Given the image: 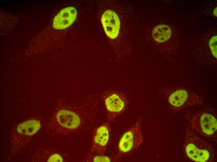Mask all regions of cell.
<instances>
[{"instance_id":"1","label":"cell","mask_w":217,"mask_h":162,"mask_svg":"<svg viewBox=\"0 0 217 162\" xmlns=\"http://www.w3.org/2000/svg\"><path fill=\"white\" fill-rule=\"evenodd\" d=\"M77 103L71 109L62 108L58 110L54 117V126L66 133L82 128L94 112L91 103Z\"/></svg>"},{"instance_id":"2","label":"cell","mask_w":217,"mask_h":162,"mask_svg":"<svg viewBox=\"0 0 217 162\" xmlns=\"http://www.w3.org/2000/svg\"><path fill=\"white\" fill-rule=\"evenodd\" d=\"M183 147L186 156L194 161L211 162L215 160V149L189 126L185 131Z\"/></svg>"},{"instance_id":"3","label":"cell","mask_w":217,"mask_h":162,"mask_svg":"<svg viewBox=\"0 0 217 162\" xmlns=\"http://www.w3.org/2000/svg\"><path fill=\"white\" fill-rule=\"evenodd\" d=\"M184 117L189 127L195 132L207 138H216L217 120L212 112L188 109Z\"/></svg>"},{"instance_id":"4","label":"cell","mask_w":217,"mask_h":162,"mask_svg":"<svg viewBox=\"0 0 217 162\" xmlns=\"http://www.w3.org/2000/svg\"><path fill=\"white\" fill-rule=\"evenodd\" d=\"M161 90L166 96L170 108L176 112L194 106L204 105L202 96L186 88H162Z\"/></svg>"},{"instance_id":"5","label":"cell","mask_w":217,"mask_h":162,"mask_svg":"<svg viewBox=\"0 0 217 162\" xmlns=\"http://www.w3.org/2000/svg\"><path fill=\"white\" fill-rule=\"evenodd\" d=\"M103 97L109 120L113 119L121 114L126 109L128 103L126 96L117 90L109 89L104 93Z\"/></svg>"},{"instance_id":"6","label":"cell","mask_w":217,"mask_h":162,"mask_svg":"<svg viewBox=\"0 0 217 162\" xmlns=\"http://www.w3.org/2000/svg\"><path fill=\"white\" fill-rule=\"evenodd\" d=\"M140 119L126 132L120 139L118 145L119 152L124 154L138 147L142 143L143 137L140 129Z\"/></svg>"},{"instance_id":"7","label":"cell","mask_w":217,"mask_h":162,"mask_svg":"<svg viewBox=\"0 0 217 162\" xmlns=\"http://www.w3.org/2000/svg\"><path fill=\"white\" fill-rule=\"evenodd\" d=\"M101 22L107 36L111 39L116 38L120 27V20L116 13L112 10L105 11L102 16Z\"/></svg>"},{"instance_id":"8","label":"cell","mask_w":217,"mask_h":162,"mask_svg":"<svg viewBox=\"0 0 217 162\" xmlns=\"http://www.w3.org/2000/svg\"><path fill=\"white\" fill-rule=\"evenodd\" d=\"M77 15V10L74 7H65L61 10L54 17L53 26L57 30L65 29L74 22Z\"/></svg>"},{"instance_id":"9","label":"cell","mask_w":217,"mask_h":162,"mask_svg":"<svg viewBox=\"0 0 217 162\" xmlns=\"http://www.w3.org/2000/svg\"><path fill=\"white\" fill-rule=\"evenodd\" d=\"M40 127V122L36 120H28L20 124L17 127L15 130L16 131V136H19V140L15 143H17L19 141L18 143L19 145L20 141H21V144L22 145L23 143L24 144L25 143V141H27L36 133Z\"/></svg>"},{"instance_id":"10","label":"cell","mask_w":217,"mask_h":162,"mask_svg":"<svg viewBox=\"0 0 217 162\" xmlns=\"http://www.w3.org/2000/svg\"><path fill=\"white\" fill-rule=\"evenodd\" d=\"M109 138V127L107 124H105L98 127L94 139L93 150L99 155H103L106 149Z\"/></svg>"},{"instance_id":"11","label":"cell","mask_w":217,"mask_h":162,"mask_svg":"<svg viewBox=\"0 0 217 162\" xmlns=\"http://www.w3.org/2000/svg\"><path fill=\"white\" fill-rule=\"evenodd\" d=\"M170 28L165 24H160L155 26L152 30V35L157 42L162 43L169 40L171 35Z\"/></svg>"},{"instance_id":"12","label":"cell","mask_w":217,"mask_h":162,"mask_svg":"<svg viewBox=\"0 0 217 162\" xmlns=\"http://www.w3.org/2000/svg\"><path fill=\"white\" fill-rule=\"evenodd\" d=\"M217 36H212L210 39L209 45L212 55L215 59L217 58Z\"/></svg>"},{"instance_id":"13","label":"cell","mask_w":217,"mask_h":162,"mask_svg":"<svg viewBox=\"0 0 217 162\" xmlns=\"http://www.w3.org/2000/svg\"><path fill=\"white\" fill-rule=\"evenodd\" d=\"M61 156L58 154H55L49 158L47 162H63Z\"/></svg>"},{"instance_id":"14","label":"cell","mask_w":217,"mask_h":162,"mask_svg":"<svg viewBox=\"0 0 217 162\" xmlns=\"http://www.w3.org/2000/svg\"><path fill=\"white\" fill-rule=\"evenodd\" d=\"M110 158L106 156L97 155L94 158V162H110Z\"/></svg>"},{"instance_id":"15","label":"cell","mask_w":217,"mask_h":162,"mask_svg":"<svg viewBox=\"0 0 217 162\" xmlns=\"http://www.w3.org/2000/svg\"><path fill=\"white\" fill-rule=\"evenodd\" d=\"M213 13L214 15L217 17V7H216L213 10Z\"/></svg>"}]
</instances>
